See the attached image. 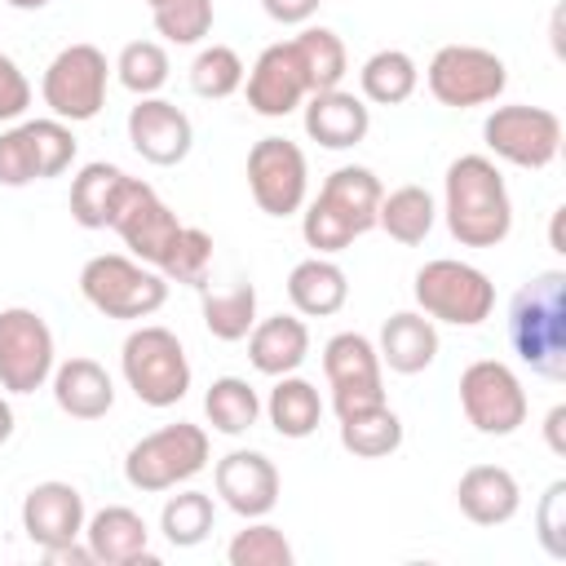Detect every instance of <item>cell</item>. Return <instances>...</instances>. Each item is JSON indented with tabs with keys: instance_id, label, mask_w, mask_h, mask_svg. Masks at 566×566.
I'll use <instances>...</instances> for the list:
<instances>
[{
	"instance_id": "cell-32",
	"label": "cell",
	"mask_w": 566,
	"mask_h": 566,
	"mask_svg": "<svg viewBox=\"0 0 566 566\" xmlns=\"http://www.w3.org/2000/svg\"><path fill=\"white\" fill-rule=\"evenodd\" d=\"M358 88H363V102L402 106L420 88V66H416V57L407 49H376L358 66Z\"/></svg>"
},
{
	"instance_id": "cell-37",
	"label": "cell",
	"mask_w": 566,
	"mask_h": 566,
	"mask_svg": "<svg viewBox=\"0 0 566 566\" xmlns=\"http://www.w3.org/2000/svg\"><path fill=\"white\" fill-rule=\"evenodd\" d=\"M111 71H115V80H119L128 93L155 97V93L168 84L172 62H168V49H164L159 40H128V44L119 49V57H115Z\"/></svg>"
},
{
	"instance_id": "cell-31",
	"label": "cell",
	"mask_w": 566,
	"mask_h": 566,
	"mask_svg": "<svg viewBox=\"0 0 566 566\" xmlns=\"http://www.w3.org/2000/svg\"><path fill=\"white\" fill-rule=\"evenodd\" d=\"M433 221H438V203H433V195H429L424 186H394V190L380 195L376 226H380L394 243H402V248L424 243L429 230H433Z\"/></svg>"
},
{
	"instance_id": "cell-35",
	"label": "cell",
	"mask_w": 566,
	"mask_h": 566,
	"mask_svg": "<svg viewBox=\"0 0 566 566\" xmlns=\"http://www.w3.org/2000/svg\"><path fill=\"white\" fill-rule=\"evenodd\" d=\"M203 416L217 433L239 438L261 420V394L243 376H217L203 394Z\"/></svg>"
},
{
	"instance_id": "cell-16",
	"label": "cell",
	"mask_w": 566,
	"mask_h": 566,
	"mask_svg": "<svg viewBox=\"0 0 566 566\" xmlns=\"http://www.w3.org/2000/svg\"><path fill=\"white\" fill-rule=\"evenodd\" d=\"M181 217L159 199V190L150 186V181H142V177H133L128 181V190H124V199H119V208H115V221H111V230L124 239V248H128V256H137V261H146V265H155L159 270V261L168 256V248H172V239L181 234Z\"/></svg>"
},
{
	"instance_id": "cell-38",
	"label": "cell",
	"mask_w": 566,
	"mask_h": 566,
	"mask_svg": "<svg viewBox=\"0 0 566 566\" xmlns=\"http://www.w3.org/2000/svg\"><path fill=\"white\" fill-rule=\"evenodd\" d=\"M226 562L230 566H292L296 553H292L287 535L274 522L248 517V526L234 531V539L226 544Z\"/></svg>"
},
{
	"instance_id": "cell-9",
	"label": "cell",
	"mask_w": 566,
	"mask_h": 566,
	"mask_svg": "<svg viewBox=\"0 0 566 566\" xmlns=\"http://www.w3.org/2000/svg\"><path fill=\"white\" fill-rule=\"evenodd\" d=\"M424 84L433 102L451 111H473V106H491L509 88V66L500 53L482 44H442L424 66Z\"/></svg>"
},
{
	"instance_id": "cell-42",
	"label": "cell",
	"mask_w": 566,
	"mask_h": 566,
	"mask_svg": "<svg viewBox=\"0 0 566 566\" xmlns=\"http://www.w3.org/2000/svg\"><path fill=\"white\" fill-rule=\"evenodd\" d=\"M535 539L553 562H566V482H548L535 504Z\"/></svg>"
},
{
	"instance_id": "cell-2",
	"label": "cell",
	"mask_w": 566,
	"mask_h": 566,
	"mask_svg": "<svg viewBox=\"0 0 566 566\" xmlns=\"http://www.w3.org/2000/svg\"><path fill=\"white\" fill-rule=\"evenodd\" d=\"M380 177L363 164H340L336 172H327V181L318 186V195L305 203L301 212V239L318 252V256H336L345 252L358 234L376 230V212H380Z\"/></svg>"
},
{
	"instance_id": "cell-17",
	"label": "cell",
	"mask_w": 566,
	"mask_h": 566,
	"mask_svg": "<svg viewBox=\"0 0 566 566\" xmlns=\"http://www.w3.org/2000/svg\"><path fill=\"white\" fill-rule=\"evenodd\" d=\"M212 486H217L221 504L248 522V517H270L274 513L283 478H279V469L265 451H252V447L243 451L239 447V451H226L212 464Z\"/></svg>"
},
{
	"instance_id": "cell-29",
	"label": "cell",
	"mask_w": 566,
	"mask_h": 566,
	"mask_svg": "<svg viewBox=\"0 0 566 566\" xmlns=\"http://www.w3.org/2000/svg\"><path fill=\"white\" fill-rule=\"evenodd\" d=\"M261 411L270 416L274 433H279V438H292V442L318 433V424H323V398H318V389H314L305 376H296V371L274 376V389H270V398L261 402Z\"/></svg>"
},
{
	"instance_id": "cell-8",
	"label": "cell",
	"mask_w": 566,
	"mask_h": 566,
	"mask_svg": "<svg viewBox=\"0 0 566 566\" xmlns=\"http://www.w3.org/2000/svg\"><path fill=\"white\" fill-rule=\"evenodd\" d=\"M106 84L111 66L97 44H66L53 53V62L40 75V97L53 119L62 124H84L106 106Z\"/></svg>"
},
{
	"instance_id": "cell-15",
	"label": "cell",
	"mask_w": 566,
	"mask_h": 566,
	"mask_svg": "<svg viewBox=\"0 0 566 566\" xmlns=\"http://www.w3.org/2000/svg\"><path fill=\"white\" fill-rule=\"evenodd\" d=\"M248 190L265 217H292L305 208L310 195V164L305 150L287 137H261L248 150Z\"/></svg>"
},
{
	"instance_id": "cell-22",
	"label": "cell",
	"mask_w": 566,
	"mask_h": 566,
	"mask_svg": "<svg viewBox=\"0 0 566 566\" xmlns=\"http://www.w3.org/2000/svg\"><path fill=\"white\" fill-rule=\"evenodd\" d=\"M305 111V133L323 150H354L371 133V106L358 93L345 88H323L301 102Z\"/></svg>"
},
{
	"instance_id": "cell-44",
	"label": "cell",
	"mask_w": 566,
	"mask_h": 566,
	"mask_svg": "<svg viewBox=\"0 0 566 566\" xmlns=\"http://www.w3.org/2000/svg\"><path fill=\"white\" fill-rule=\"evenodd\" d=\"M323 0H261L265 18H274L279 27H305L314 13H318Z\"/></svg>"
},
{
	"instance_id": "cell-18",
	"label": "cell",
	"mask_w": 566,
	"mask_h": 566,
	"mask_svg": "<svg viewBox=\"0 0 566 566\" xmlns=\"http://www.w3.org/2000/svg\"><path fill=\"white\" fill-rule=\"evenodd\" d=\"M128 142L146 164L172 168V164H181L190 155L195 124L177 102H168L159 93L155 97H137V106L128 111Z\"/></svg>"
},
{
	"instance_id": "cell-30",
	"label": "cell",
	"mask_w": 566,
	"mask_h": 566,
	"mask_svg": "<svg viewBox=\"0 0 566 566\" xmlns=\"http://www.w3.org/2000/svg\"><path fill=\"white\" fill-rule=\"evenodd\" d=\"M287 44H292V53H296V62H301V75H305L310 93L340 88V80H345V71H349V53H345V40H340L332 27L305 22Z\"/></svg>"
},
{
	"instance_id": "cell-13",
	"label": "cell",
	"mask_w": 566,
	"mask_h": 566,
	"mask_svg": "<svg viewBox=\"0 0 566 566\" xmlns=\"http://www.w3.org/2000/svg\"><path fill=\"white\" fill-rule=\"evenodd\" d=\"M57 367V345L49 323L27 305L0 310V389L4 394H35L49 385Z\"/></svg>"
},
{
	"instance_id": "cell-3",
	"label": "cell",
	"mask_w": 566,
	"mask_h": 566,
	"mask_svg": "<svg viewBox=\"0 0 566 566\" xmlns=\"http://www.w3.org/2000/svg\"><path fill=\"white\" fill-rule=\"evenodd\" d=\"M509 345L544 380L566 376V274L539 270L509 301Z\"/></svg>"
},
{
	"instance_id": "cell-33",
	"label": "cell",
	"mask_w": 566,
	"mask_h": 566,
	"mask_svg": "<svg viewBox=\"0 0 566 566\" xmlns=\"http://www.w3.org/2000/svg\"><path fill=\"white\" fill-rule=\"evenodd\" d=\"M340 447L358 460H385L402 447V416L389 402H376L367 411L340 416Z\"/></svg>"
},
{
	"instance_id": "cell-34",
	"label": "cell",
	"mask_w": 566,
	"mask_h": 566,
	"mask_svg": "<svg viewBox=\"0 0 566 566\" xmlns=\"http://www.w3.org/2000/svg\"><path fill=\"white\" fill-rule=\"evenodd\" d=\"M199 292H203V301H199L203 327L217 340L234 345V340H243L252 332V323H256V287L252 283L239 279L230 287H199Z\"/></svg>"
},
{
	"instance_id": "cell-40",
	"label": "cell",
	"mask_w": 566,
	"mask_h": 566,
	"mask_svg": "<svg viewBox=\"0 0 566 566\" xmlns=\"http://www.w3.org/2000/svg\"><path fill=\"white\" fill-rule=\"evenodd\" d=\"M208 270H212V234L199 230V226H181V234L172 239L168 256L159 261V274L168 283L208 287Z\"/></svg>"
},
{
	"instance_id": "cell-28",
	"label": "cell",
	"mask_w": 566,
	"mask_h": 566,
	"mask_svg": "<svg viewBox=\"0 0 566 566\" xmlns=\"http://www.w3.org/2000/svg\"><path fill=\"white\" fill-rule=\"evenodd\" d=\"M128 181L133 177L119 164H106V159L84 164L75 172V181H71V217H75V226H84V230H111L115 208H119Z\"/></svg>"
},
{
	"instance_id": "cell-26",
	"label": "cell",
	"mask_w": 566,
	"mask_h": 566,
	"mask_svg": "<svg viewBox=\"0 0 566 566\" xmlns=\"http://www.w3.org/2000/svg\"><path fill=\"white\" fill-rule=\"evenodd\" d=\"M243 340H248V363H252L261 376L301 371V363L310 358V327H305L301 314H270V318H256Z\"/></svg>"
},
{
	"instance_id": "cell-19",
	"label": "cell",
	"mask_w": 566,
	"mask_h": 566,
	"mask_svg": "<svg viewBox=\"0 0 566 566\" xmlns=\"http://www.w3.org/2000/svg\"><path fill=\"white\" fill-rule=\"evenodd\" d=\"M84 522H88V509H84L80 486H71V482L49 478L22 495V531L35 548H57V544L84 539Z\"/></svg>"
},
{
	"instance_id": "cell-4",
	"label": "cell",
	"mask_w": 566,
	"mask_h": 566,
	"mask_svg": "<svg viewBox=\"0 0 566 566\" xmlns=\"http://www.w3.org/2000/svg\"><path fill=\"white\" fill-rule=\"evenodd\" d=\"M80 296L106 314V318H119V323H137V318H150L155 310H164L168 301V279L137 261V256H124V252H97L80 265Z\"/></svg>"
},
{
	"instance_id": "cell-11",
	"label": "cell",
	"mask_w": 566,
	"mask_h": 566,
	"mask_svg": "<svg viewBox=\"0 0 566 566\" xmlns=\"http://www.w3.org/2000/svg\"><path fill=\"white\" fill-rule=\"evenodd\" d=\"M460 411L486 438H509L526 424V389L517 371L500 358H478L460 371Z\"/></svg>"
},
{
	"instance_id": "cell-43",
	"label": "cell",
	"mask_w": 566,
	"mask_h": 566,
	"mask_svg": "<svg viewBox=\"0 0 566 566\" xmlns=\"http://www.w3.org/2000/svg\"><path fill=\"white\" fill-rule=\"evenodd\" d=\"M27 106H31V80H27V71L9 53H0V124H18L27 115Z\"/></svg>"
},
{
	"instance_id": "cell-1",
	"label": "cell",
	"mask_w": 566,
	"mask_h": 566,
	"mask_svg": "<svg viewBox=\"0 0 566 566\" xmlns=\"http://www.w3.org/2000/svg\"><path fill=\"white\" fill-rule=\"evenodd\" d=\"M442 217L460 248H500L513 230V199L491 155H460L442 177Z\"/></svg>"
},
{
	"instance_id": "cell-14",
	"label": "cell",
	"mask_w": 566,
	"mask_h": 566,
	"mask_svg": "<svg viewBox=\"0 0 566 566\" xmlns=\"http://www.w3.org/2000/svg\"><path fill=\"white\" fill-rule=\"evenodd\" d=\"M323 376L332 389V411L354 416L376 402H385V363L376 354V340L363 332H336L323 345Z\"/></svg>"
},
{
	"instance_id": "cell-24",
	"label": "cell",
	"mask_w": 566,
	"mask_h": 566,
	"mask_svg": "<svg viewBox=\"0 0 566 566\" xmlns=\"http://www.w3.org/2000/svg\"><path fill=\"white\" fill-rule=\"evenodd\" d=\"M49 385H53L57 411L71 416V420H102L115 407V380L97 358L75 354L66 363H57Z\"/></svg>"
},
{
	"instance_id": "cell-39",
	"label": "cell",
	"mask_w": 566,
	"mask_h": 566,
	"mask_svg": "<svg viewBox=\"0 0 566 566\" xmlns=\"http://www.w3.org/2000/svg\"><path fill=\"white\" fill-rule=\"evenodd\" d=\"M243 75H248V66H243V57L230 44H208L190 62V88L199 97H208V102L234 97L243 88Z\"/></svg>"
},
{
	"instance_id": "cell-5",
	"label": "cell",
	"mask_w": 566,
	"mask_h": 566,
	"mask_svg": "<svg viewBox=\"0 0 566 566\" xmlns=\"http://www.w3.org/2000/svg\"><path fill=\"white\" fill-rule=\"evenodd\" d=\"M119 371H124V385L137 394V402H146L155 411L177 407L190 394L186 345L177 340V332H168L159 323H142V327H133L124 336Z\"/></svg>"
},
{
	"instance_id": "cell-7",
	"label": "cell",
	"mask_w": 566,
	"mask_h": 566,
	"mask_svg": "<svg viewBox=\"0 0 566 566\" xmlns=\"http://www.w3.org/2000/svg\"><path fill=\"white\" fill-rule=\"evenodd\" d=\"M411 296L420 314H429L433 323H451V327H478L495 310V283L478 265L455 261V256L424 261L411 279Z\"/></svg>"
},
{
	"instance_id": "cell-6",
	"label": "cell",
	"mask_w": 566,
	"mask_h": 566,
	"mask_svg": "<svg viewBox=\"0 0 566 566\" xmlns=\"http://www.w3.org/2000/svg\"><path fill=\"white\" fill-rule=\"evenodd\" d=\"M208 429L203 424H190V420H177V424H164L146 438H137L124 455V482L133 491H146V495H159V491H177L181 482H190L195 473L208 469Z\"/></svg>"
},
{
	"instance_id": "cell-21",
	"label": "cell",
	"mask_w": 566,
	"mask_h": 566,
	"mask_svg": "<svg viewBox=\"0 0 566 566\" xmlns=\"http://www.w3.org/2000/svg\"><path fill=\"white\" fill-rule=\"evenodd\" d=\"M84 544L93 548V562L102 566H155L150 553V526L137 509L128 504H106L84 522Z\"/></svg>"
},
{
	"instance_id": "cell-10",
	"label": "cell",
	"mask_w": 566,
	"mask_h": 566,
	"mask_svg": "<svg viewBox=\"0 0 566 566\" xmlns=\"http://www.w3.org/2000/svg\"><path fill=\"white\" fill-rule=\"evenodd\" d=\"M75 133L62 119H18L0 133V186L18 190L31 181L62 177L75 164Z\"/></svg>"
},
{
	"instance_id": "cell-41",
	"label": "cell",
	"mask_w": 566,
	"mask_h": 566,
	"mask_svg": "<svg viewBox=\"0 0 566 566\" xmlns=\"http://www.w3.org/2000/svg\"><path fill=\"white\" fill-rule=\"evenodd\" d=\"M212 18H217L212 13V0H168V4L150 9L155 31L164 35V44H177V49L199 44L212 31Z\"/></svg>"
},
{
	"instance_id": "cell-47",
	"label": "cell",
	"mask_w": 566,
	"mask_h": 566,
	"mask_svg": "<svg viewBox=\"0 0 566 566\" xmlns=\"http://www.w3.org/2000/svg\"><path fill=\"white\" fill-rule=\"evenodd\" d=\"M13 438V407H9V398H4V389H0V447Z\"/></svg>"
},
{
	"instance_id": "cell-12",
	"label": "cell",
	"mask_w": 566,
	"mask_h": 566,
	"mask_svg": "<svg viewBox=\"0 0 566 566\" xmlns=\"http://www.w3.org/2000/svg\"><path fill=\"white\" fill-rule=\"evenodd\" d=\"M482 142L495 159L513 164V168H548L562 150V119L557 111L548 106H526V102H513V106H495L486 119H482Z\"/></svg>"
},
{
	"instance_id": "cell-25",
	"label": "cell",
	"mask_w": 566,
	"mask_h": 566,
	"mask_svg": "<svg viewBox=\"0 0 566 566\" xmlns=\"http://www.w3.org/2000/svg\"><path fill=\"white\" fill-rule=\"evenodd\" d=\"M376 354L389 371L398 376H416L424 367H433L438 358V323L420 310H398L380 323V336H376Z\"/></svg>"
},
{
	"instance_id": "cell-46",
	"label": "cell",
	"mask_w": 566,
	"mask_h": 566,
	"mask_svg": "<svg viewBox=\"0 0 566 566\" xmlns=\"http://www.w3.org/2000/svg\"><path fill=\"white\" fill-rule=\"evenodd\" d=\"M562 429H566V407L557 402V407L544 416V438H548V451H553V455H566V438H562Z\"/></svg>"
},
{
	"instance_id": "cell-20",
	"label": "cell",
	"mask_w": 566,
	"mask_h": 566,
	"mask_svg": "<svg viewBox=\"0 0 566 566\" xmlns=\"http://www.w3.org/2000/svg\"><path fill=\"white\" fill-rule=\"evenodd\" d=\"M248 84V106L261 115V119H283L292 111H301V102L310 97V84L301 75V62L292 53L287 40L279 44H265L252 62V71L243 75Z\"/></svg>"
},
{
	"instance_id": "cell-27",
	"label": "cell",
	"mask_w": 566,
	"mask_h": 566,
	"mask_svg": "<svg viewBox=\"0 0 566 566\" xmlns=\"http://www.w3.org/2000/svg\"><path fill=\"white\" fill-rule=\"evenodd\" d=\"M287 301L301 318H332L349 301V279L332 256H305L287 274Z\"/></svg>"
},
{
	"instance_id": "cell-23",
	"label": "cell",
	"mask_w": 566,
	"mask_h": 566,
	"mask_svg": "<svg viewBox=\"0 0 566 566\" xmlns=\"http://www.w3.org/2000/svg\"><path fill=\"white\" fill-rule=\"evenodd\" d=\"M455 504L473 526H504L522 509V486L504 464H469L455 482Z\"/></svg>"
},
{
	"instance_id": "cell-48",
	"label": "cell",
	"mask_w": 566,
	"mask_h": 566,
	"mask_svg": "<svg viewBox=\"0 0 566 566\" xmlns=\"http://www.w3.org/2000/svg\"><path fill=\"white\" fill-rule=\"evenodd\" d=\"M4 4H13V9H22V13H35V9H44L49 0H4Z\"/></svg>"
},
{
	"instance_id": "cell-36",
	"label": "cell",
	"mask_w": 566,
	"mask_h": 566,
	"mask_svg": "<svg viewBox=\"0 0 566 566\" xmlns=\"http://www.w3.org/2000/svg\"><path fill=\"white\" fill-rule=\"evenodd\" d=\"M212 522H217V504H212L208 491H195V486L168 495L164 509H159V531H164V539H168L172 548H195V544H203L208 531H212Z\"/></svg>"
},
{
	"instance_id": "cell-45",
	"label": "cell",
	"mask_w": 566,
	"mask_h": 566,
	"mask_svg": "<svg viewBox=\"0 0 566 566\" xmlns=\"http://www.w3.org/2000/svg\"><path fill=\"white\" fill-rule=\"evenodd\" d=\"M49 566H93V548L84 539H71V544H57V548H40Z\"/></svg>"
},
{
	"instance_id": "cell-49",
	"label": "cell",
	"mask_w": 566,
	"mask_h": 566,
	"mask_svg": "<svg viewBox=\"0 0 566 566\" xmlns=\"http://www.w3.org/2000/svg\"><path fill=\"white\" fill-rule=\"evenodd\" d=\"M146 4H150V9H159V4H168V0H146Z\"/></svg>"
}]
</instances>
